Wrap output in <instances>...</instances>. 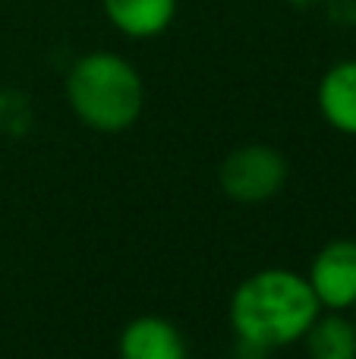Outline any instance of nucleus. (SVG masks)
Instances as JSON below:
<instances>
[{"mask_svg":"<svg viewBox=\"0 0 356 359\" xmlns=\"http://www.w3.org/2000/svg\"><path fill=\"white\" fill-rule=\"evenodd\" d=\"M322 312L306 274L262 268L231 293V328L256 350H278L303 341Z\"/></svg>","mask_w":356,"mask_h":359,"instance_id":"1","label":"nucleus"},{"mask_svg":"<svg viewBox=\"0 0 356 359\" xmlns=\"http://www.w3.org/2000/svg\"><path fill=\"white\" fill-rule=\"evenodd\" d=\"M67 104L98 133H123L142 117L145 86L139 69L114 50L82 54L67 73Z\"/></svg>","mask_w":356,"mask_h":359,"instance_id":"2","label":"nucleus"},{"mask_svg":"<svg viewBox=\"0 0 356 359\" xmlns=\"http://www.w3.org/2000/svg\"><path fill=\"white\" fill-rule=\"evenodd\" d=\"M287 158L262 142L240 145L221 161L218 183L227 198L240 205H259L275 198L287 183Z\"/></svg>","mask_w":356,"mask_h":359,"instance_id":"3","label":"nucleus"},{"mask_svg":"<svg viewBox=\"0 0 356 359\" xmlns=\"http://www.w3.org/2000/svg\"><path fill=\"white\" fill-rule=\"evenodd\" d=\"M322 309H350L356 303V240H331L315 252L306 274Z\"/></svg>","mask_w":356,"mask_h":359,"instance_id":"4","label":"nucleus"},{"mask_svg":"<svg viewBox=\"0 0 356 359\" xmlns=\"http://www.w3.org/2000/svg\"><path fill=\"white\" fill-rule=\"evenodd\" d=\"M120 359H186L180 328L164 316H139L120 331Z\"/></svg>","mask_w":356,"mask_h":359,"instance_id":"5","label":"nucleus"},{"mask_svg":"<svg viewBox=\"0 0 356 359\" xmlns=\"http://www.w3.org/2000/svg\"><path fill=\"white\" fill-rule=\"evenodd\" d=\"M180 0H101L104 16L126 38H158L170 29Z\"/></svg>","mask_w":356,"mask_h":359,"instance_id":"6","label":"nucleus"},{"mask_svg":"<svg viewBox=\"0 0 356 359\" xmlns=\"http://www.w3.org/2000/svg\"><path fill=\"white\" fill-rule=\"evenodd\" d=\"M319 114L338 133L356 136V60H341L319 82Z\"/></svg>","mask_w":356,"mask_h":359,"instance_id":"7","label":"nucleus"},{"mask_svg":"<svg viewBox=\"0 0 356 359\" xmlns=\"http://www.w3.org/2000/svg\"><path fill=\"white\" fill-rule=\"evenodd\" d=\"M303 344L309 359H356V322L338 309L319 312Z\"/></svg>","mask_w":356,"mask_h":359,"instance_id":"8","label":"nucleus"},{"mask_svg":"<svg viewBox=\"0 0 356 359\" xmlns=\"http://www.w3.org/2000/svg\"><path fill=\"white\" fill-rule=\"evenodd\" d=\"M284 4H290V6H300V10H306V6H315L319 0H284Z\"/></svg>","mask_w":356,"mask_h":359,"instance_id":"9","label":"nucleus"},{"mask_svg":"<svg viewBox=\"0 0 356 359\" xmlns=\"http://www.w3.org/2000/svg\"><path fill=\"white\" fill-rule=\"evenodd\" d=\"M350 309H353V322H356V303H353V306H350Z\"/></svg>","mask_w":356,"mask_h":359,"instance_id":"10","label":"nucleus"}]
</instances>
